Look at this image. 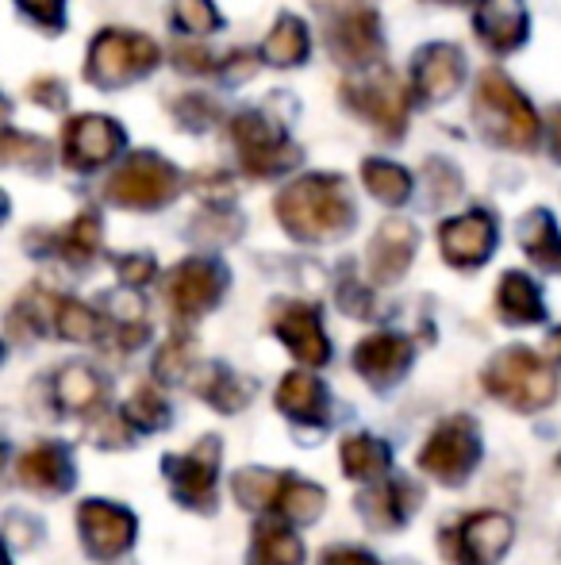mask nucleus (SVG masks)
<instances>
[{"mask_svg": "<svg viewBox=\"0 0 561 565\" xmlns=\"http://www.w3.org/2000/svg\"><path fill=\"white\" fill-rule=\"evenodd\" d=\"M278 224L296 243H335L354 227V196L338 173H304L289 181L273 201Z\"/></svg>", "mask_w": 561, "mask_h": 565, "instance_id": "obj_1", "label": "nucleus"}, {"mask_svg": "<svg viewBox=\"0 0 561 565\" xmlns=\"http://www.w3.org/2000/svg\"><path fill=\"white\" fill-rule=\"evenodd\" d=\"M473 119H477L481 135L500 150H527L539 147L542 119L535 105L524 97L516 82L504 70H485L473 89Z\"/></svg>", "mask_w": 561, "mask_h": 565, "instance_id": "obj_2", "label": "nucleus"}, {"mask_svg": "<svg viewBox=\"0 0 561 565\" xmlns=\"http://www.w3.org/2000/svg\"><path fill=\"white\" fill-rule=\"evenodd\" d=\"M488 396L504 401L511 412H542L558 396V373L542 354L527 347H508L493 354V362L481 373Z\"/></svg>", "mask_w": 561, "mask_h": 565, "instance_id": "obj_3", "label": "nucleus"}, {"mask_svg": "<svg viewBox=\"0 0 561 565\" xmlns=\"http://www.w3.org/2000/svg\"><path fill=\"white\" fill-rule=\"evenodd\" d=\"M323 15V43L338 66H350L358 74L374 70L385 54L381 20L366 0H315Z\"/></svg>", "mask_w": 561, "mask_h": 565, "instance_id": "obj_4", "label": "nucleus"}, {"mask_svg": "<svg viewBox=\"0 0 561 565\" xmlns=\"http://www.w3.org/2000/svg\"><path fill=\"white\" fill-rule=\"evenodd\" d=\"M227 131H231L239 166L258 181L284 178V173H292L304 162V150L289 139L281 119H273L270 113H262V108H247V113L231 116Z\"/></svg>", "mask_w": 561, "mask_h": 565, "instance_id": "obj_5", "label": "nucleus"}, {"mask_svg": "<svg viewBox=\"0 0 561 565\" xmlns=\"http://www.w3.org/2000/svg\"><path fill=\"white\" fill-rule=\"evenodd\" d=\"M162 62V46L142 31L105 28L93 35L89 58H85V77L97 89H123V85L147 77Z\"/></svg>", "mask_w": 561, "mask_h": 565, "instance_id": "obj_6", "label": "nucleus"}, {"mask_svg": "<svg viewBox=\"0 0 561 565\" xmlns=\"http://www.w3.org/2000/svg\"><path fill=\"white\" fill-rule=\"evenodd\" d=\"M181 193V170L154 150H136L105 181V201L131 212H158Z\"/></svg>", "mask_w": 561, "mask_h": 565, "instance_id": "obj_7", "label": "nucleus"}, {"mask_svg": "<svg viewBox=\"0 0 561 565\" xmlns=\"http://www.w3.org/2000/svg\"><path fill=\"white\" fill-rule=\"evenodd\" d=\"M338 97H343V105L350 108L354 116L366 119L385 139H400V135H404L408 108H412V89H408L392 70L374 66L358 77H346Z\"/></svg>", "mask_w": 561, "mask_h": 565, "instance_id": "obj_8", "label": "nucleus"}, {"mask_svg": "<svg viewBox=\"0 0 561 565\" xmlns=\"http://www.w3.org/2000/svg\"><path fill=\"white\" fill-rule=\"evenodd\" d=\"M477 461H481V427H477V419H470V416L442 419L420 450L423 473H431L434 481L450 484V489L470 481Z\"/></svg>", "mask_w": 561, "mask_h": 565, "instance_id": "obj_9", "label": "nucleus"}, {"mask_svg": "<svg viewBox=\"0 0 561 565\" xmlns=\"http://www.w3.org/2000/svg\"><path fill=\"white\" fill-rule=\"evenodd\" d=\"M219 454H224L219 435H204V439L185 454H165L162 473H165V481H170L177 504L196 508V512H212V508H216Z\"/></svg>", "mask_w": 561, "mask_h": 565, "instance_id": "obj_10", "label": "nucleus"}, {"mask_svg": "<svg viewBox=\"0 0 561 565\" xmlns=\"http://www.w3.org/2000/svg\"><path fill=\"white\" fill-rule=\"evenodd\" d=\"M231 274L216 258H185L165 277V300L177 320H201L224 300Z\"/></svg>", "mask_w": 561, "mask_h": 565, "instance_id": "obj_11", "label": "nucleus"}, {"mask_svg": "<svg viewBox=\"0 0 561 565\" xmlns=\"http://www.w3.org/2000/svg\"><path fill=\"white\" fill-rule=\"evenodd\" d=\"M123 147H128L123 127L116 124L112 116H100V113L74 116L66 124V131H62V162L77 173L100 170V166L112 162Z\"/></svg>", "mask_w": 561, "mask_h": 565, "instance_id": "obj_12", "label": "nucleus"}, {"mask_svg": "<svg viewBox=\"0 0 561 565\" xmlns=\"http://www.w3.org/2000/svg\"><path fill=\"white\" fill-rule=\"evenodd\" d=\"M439 546H446L454 565H493L511 546V520L500 512H477L446 539L439 535Z\"/></svg>", "mask_w": 561, "mask_h": 565, "instance_id": "obj_13", "label": "nucleus"}, {"mask_svg": "<svg viewBox=\"0 0 561 565\" xmlns=\"http://www.w3.org/2000/svg\"><path fill=\"white\" fill-rule=\"evenodd\" d=\"M439 250L454 269H477L496 250V220L493 212L473 209L439 224Z\"/></svg>", "mask_w": 561, "mask_h": 565, "instance_id": "obj_14", "label": "nucleus"}, {"mask_svg": "<svg viewBox=\"0 0 561 565\" xmlns=\"http://www.w3.org/2000/svg\"><path fill=\"white\" fill-rule=\"evenodd\" d=\"M77 527H82V539H85V551L100 562H112L120 558L123 551H131L136 543V515L120 504H108V500H85L77 508Z\"/></svg>", "mask_w": 561, "mask_h": 565, "instance_id": "obj_15", "label": "nucleus"}, {"mask_svg": "<svg viewBox=\"0 0 561 565\" xmlns=\"http://www.w3.org/2000/svg\"><path fill=\"white\" fill-rule=\"evenodd\" d=\"M273 335L296 354V362L304 365L331 362V342L315 305H304V300H284V305H278L273 308Z\"/></svg>", "mask_w": 561, "mask_h": 565, "instance_id": "obj_16", "label": "nucleus"}, {"mask_svg": "<svg viewBox=\"0 0 561 565\" xmlns=\"http://www.w3.org/2000/svg\"><path fill=\"white\" fill-rule=\"evenodd\" d=\"M416 250H420V231L408 220L392 216L374 231L366 250V266H369V281L374 285H397L408 274Z\"/></svg>", "mask_w": 561, "mask_h": 565, "instance_id": "obj_17", "label": "nucleus"}, {"mask_svg": "<svg viewBox=\"0 0 561 565\" xmlns=\"http://www.w3.org/2000/svg\"><path fill=\"white\" fill-rule=\"evenodd\" d=\"M416 350L412 339L397 335V331H374L354 347L350 362L358 370V377H366V385L374 388H392L412 365Z\"/></svg>", "mask_w": 561, "mask_h": 565, "instance_id": "obj_18", "label": "nucleus"}, {"mask_svg": "<svg viewBox=\"0 0 561 565\" xmlns=\"http://www.w3.org/2000/svg\"><path fill=\"white\" fill-rule=\"evenodd\" d=\"M465 82V54L454 43H427L412 58V97L439 105L450 100Z\"/></svg>", "mask_w": 561, "mask_h": 565, "instance_id": "obj_19", "label": "nucleus"}, {"mask_svg": "<svg viewBox=\"0 0 561 565\" xmlns=\"http://www.w3.org/2000/svg\"><path fill=\"white\" fill-rule=\"evenodd\" d=\"M423 489L408 477H385L374 489H366L358 497L362 520L374 531H400L416 512H420Z\"/></svg>", "mask_w": 561, "mask_h": 565, "instance_id": "obj_20", "label": "nucleus"}, {"mask_svg": "<svg viewBox=\"0 0 561 565\" xmlns=\"http://www.w3.org/2000/svg\"><path fill=\"white\" fill-rule=\"evenodd\" d=\"M473 28L493 54H511L531 35V15H527L524 0H477Z\"/></svg>", "mask_w": 561, "mask_h": 565, "instance_id": "obj_21", "label": "nucleus"}, {"mask_svg": "<svg viewBox=\"0 0 561 565\" xmlns=\"http://www.w3.org/2000/svg\"><path fill=\"white\" fill-rule=\"evenodd\" d=\"M278 408L300 427H327L331 424V393L320 377L304 370H292L278 385Z\"/></svg>", "mask_w": 561, "mask_h": 565, "instance_id": "obj_22", "label": "nucleus"}, {"mask_svg": "<svg viewBox=\"0 0 561 565\" xmlns=\"http://www.w3.org/2000/svg\"><path fill=\"white\" fill-rule=\"evenodd\" d=\"M20 484H28L31 492H43V497L66 492L74 484V458H69V450L58 447V443L31 447L20 458Z\"/></svg>", "mask_w": 561, "mask_h": 565, "instance_id": "obj_23", "label": "nucleus"}, {"mask_svg": "<svg viewBox=\"0 0 561 565\" xmlns=\"http://www.w3.org/2000/svg\"><path fill=\"white\" fill-rule=\"evenodd\" d=\"M193 393L201 396L204 404H212L216 412H224V416H235V412H242L250 404L255 385H250L247 377H239L231 365L204 362L201 370H193Z\"/></svg>", "mask_w": 561, "mask_h": 565, "instance_id": "obj_24", "label": "nucleus"}, {"mask_svg": "<svg viewBox=\"0 0 561 565\" xmlns=\"http://www.w3.org/2000/svg\"><path fill=\"white\" fill-rule=\"evenodd\" d=\"M496 312L511 328H531V323L547 320V305H542V292L524 269H508L496 285Z\"/></svg>", "mask_w": 561, "mask_h": 565, "instance_id": "obj_25", "label": "nucleus"}, {"mask_svg": "<svg viewBox=\"0 0 561 565\" xmlns=\"http://www.w3.org/2000/svg\"><path fill=\"white\" fill-rule=\"evenodd\" d=\"M308 54H312L308 23L292 12H281L262 43V62H270V66H278V70H296L308 62Z\"/></svg>", "mask_w": 561, "mask_h": 565, "instance_id": "obj_26", "label": "nucleus"}, {"mask_svg": "<svg viewBox=\"0 0 561 565\" xmlns=\"http://www.w3.org/2000/svg\"><path fill=\"white\" fill-rule=\"evenodd\" d=\"M338 458H343V473L350 481H385L392 466V450L389 443H381L377 435H346L343 447H338Z\"/></svg>", "mask_w": 561, "mask_h": 565, "instance_id": "obj_27", "label": "nucleus"}, {"mask_svg": "<svg viewBox=\"0 0 561 565\" xmlns=\"http://www.w3.org/2000/svg\"><path fill=\"white\" fill-rule=\"evenodd\" d=\"M519 246L547 274H561V231L547 209H535L519 220Z\"/></svg>", "mask_w": 561, "mask_h": 565, "instance_id": "obj_28", "label": "nucleus"}, {"mask_svg": "<svg viewBox=\"0 0 561 565\" xmlns=\"http://www.w3.org/2000/svg\"><path fill=\"white\" fill-rule=\"evenodd\" d=\"M54 396H58V404L66 412L89 416V412H97L100 404H105L108 385H105V377H100L97 370L74 362V365H66V370L58 373V381H54Z\"/></svg>", "mask_w": 561, "mask_h": 565, "instance_id": "obj_29", "label": "nucleus"}, {"mask_svg": "<svg viewBox=\"0 0 561 565\" xmlns=\"http://www.w3.org/2000/svg\"><path fill=\"white\" fill-rule=\"evenodd\" d=\"M100 238H105L100 216L97 212H82L74 224H66L51 238V250L58 254L62 262H69V266H89L100 254Z\"/></svg>", "mask_w": 561, "mask_h": 565, "instance_id": "obj_30", "label": "nucleus"}, {"mask_svg": "<svg viewBox=\"0 0 561 565\" xmlns=\"http://www.w3.org/2000/svg\"><path fill=\"white\" fill-rule=\"evenodd\" d=\"M304 562V543L289 523H258L250 539L247 565H300Z\"/></svg>", "mask_w": 561, "mask_h": 565, "instance_id": "obj_31", "label": "nucleus"}, {"mask_svg": "<svg viewBox=\"0 0 561 565\" xmlns=\"http://www.w3.org/2000/svg\"><path fill=\"white\" fill-rule=\"evenodd\" d=\"M362 185H366V193L374 196V201L389 204V209H400V204H408V196H412L416 181L404 166L389 162V158H366V162H362Z\"/></svg>", "mask_w": 561, "mask_h": 565, "instance_id": "obj_32", "label": "nucleus"}, {"mask_svg": "<svg viewBox=\"0 0 561 565\" xmlns=\"http://www.w3.org/2000/svg\"><path fill=\"white\" fill-rule=\"evenodd\" d=\"M323 508H327V492H323L320 484L284 473L281 492H278V500H273V512H278L284 523H315L323 515Z\"/></svg>", "mask_w": 561, "mask_h": 565, "instance_id": "obj_33", "label": "nucleus"}, {"mask_svg": "<svg viewBox=\"0 0 561 565\" xmlns=\"http://www.w3.org/2000/svg\"><path fill=\"white\" fill-rule=\"evenodd\" d=\"M54 158L51 142L31 131L0 127V166H28V170H46Z\"/></svg>", "mask_w": 561, "mask_h": 565, "instance_id": "obj_34", "label": "nucleus"}, {"mask_svg": "<svg viewBox=\"0 0 561 565\" xmlns=\"http://www.w3.org/2000/svg\"><path fill=\"white\" fill-rule=\"evenodd\" d=\"M281 481H284V473H270V469H239V473L231 477V492L250 512H273Z\"/></svg>", "mask_w": 561, "mask_h": 565, "instance_id": "obj_35", "label": "nucleus"}, {"mask_svg": "<svg viewBox=\"0 0 561 565\" xmlns=\"http://www.w3.org/2000/svg\"><path fill=\"white\" fill-rule=\"evenodd\" d=\"M54 331L69 342H93V339L105 335V320H100L89 305H82V300L58 297V308H54Z\"/></svg>", "mask_w": 561, "mask_h": 565, "instance_id": "obj_36", "label": "nucleus"}, {"mask_svg": "<svg viewBox=\"0 0 561 565\" xmlns=\"http://www.w3.org/2000/svg\"><path fill=\"white\" fill-rule=\"evenodd\" d=\"M120 416H123V424L136 427V431H158V427L170 424V404H165V396L158 393L154 385H142L128 396Z\"/></svg>", "mask_w": 561, "mask_h": 565, "instance_id": "obj_37", "label": "nucleus"}, {"mask_svg": "<svg viewBox=\"0 0 561 565\" xmlns=\"http://www.w3.org/2000/svg\"><path fill=\"white\" fill-rule=\"evenodd\" d=\"M173 23H177L185 35L204 39L212 31L224 28V15L212 0H173Z\"/></svg>", "mask_w": 561, "mask_h": 565, "instance_id": "obj_38", "label": "nucleus"}, {"mask_svg": "<svg viewBox=\"0 0 561 565\" xmlns=\"http://www.w3.org/2000/svg\"><path fill=\"white\" fill-rule=\"evenodd\" d=\"M193 365H196V342L188 335H173L154 358V373H158V381H165V385L188 377Z\"/></svg>", "mask_w": 561, "mask_h": 565, "instance_id": "obj_39", "label": "nucleus"}, {"mask_svg": "<svg viewBox=\"0 0 561 565\" xmlns=\"http://www.w3.org/2000/svg\"><path fill=\"white\" fill-rule=\"evenodd\" d=\"M173 119H177V127H185V131H208V127L219 124V108L212 97H204V93H185V97L173 100Z\"/></svg>", "mask_w": 561, "mask_h": 565, "instance_id": "obj_40", "label": "nucleus"}, {"mask_svg": "<svg viewBox=\"0 0 561 565\" xmlns=\"http://www.w3.org/2000/svg\"><path fill=\"white\" fill-rule=\"evenodd\" d=\"M170 62L181 70V74H188V77H204V74H212V70H216V58H212V51L204 43H196V39H188V43H173Z\"/></svg>", "mask_w": 561, "mask_h": 565, "instance_id": "obj_41", "label": "nucleus"}, {"mask_svg": "<svg viewBox=\"0 0 561 565\" xmlns=\"http://www.w3.org/2000/svg\"><path fill=\"white\" fill-rule=\"evenodd\" d=\"M427 173H431V193H434V201L450 204L457 193H462V178H457L454 166L442 162V158H427Z\"/></svg>", "mask_w": 561, "mask_h": 565, "instance_id": "obj_42", "label": "nucleus"}, {"mask_svg": "<svg viewBox=\"0 0 561 565\" xmlns=\"http://www.w3.org/2000/svg\"><path fill=\"white\" fill-rule=\"evenodd\" d=\"M116 274H120V281L128 285V289H139V285L154 281L158 266L150 254H123V258H116Z\"/></svg>", "mask_w": 561, "mask_h": 565, "instance_id": "obj_43", "label": "nucleus"}, {"mask_svg": "<svg viewBox=\"0 0 561 565\" xmlns=\"http://www.w3.org/2000/svg\"><path fill=\"white\" fill-rule=\"evenodd\" d=\"M39 28L46 31H62L66 28V0H15Z\"/></svg>", "mask_w": 561, "mask_h": 565, "instance_id": "obj_44", "label": "nucleus"}, {"mask_svg": "<svg viewBox=\"0 0 561 565\" xmlns=\"http://www.w3.org/2000/svg\"><path fill=\"white\" fill-rule=\"evenodd\" d=\"M31 100L43 108H54V113H62L66 108V85L54 82V77H39V82H31Z\"/></svg>", "mask_w": 561, "mask_h": 565, "instance_id": "obj_45", "label": "nucleus"}, {"mask_svg": "<svg viewBox=\"0 0 561 565\" xmlns=\"http://www.w3.org/2000/svg\"><path fill=\"white\" fill-rule=\"evenodd\" d=\"M255 74H258V54H250V51H231V54H227V62H224L227 85H242V82H250Z\"/></svg>", "mask_w": 561, "mask_h": 565, "instance_id": "obj_46", "label": "nucleus"}, {"mask_svg": "<svg viewBox=\"0 0 561 565\" xmlns=\"http://www.w3.org/2000/svg\"><path fill=\"white\" fill-rule=\"evenodd\" d=\"M338 305H343V312H350V316H358V320H366V316H369V292L362 289V285L354 281V277H350V281L343 277V281H338Z\"/></svg>", "mask_w": 561, "mask_h": 565, "instance_id": "obj_47", "label": "nucleus"}, {"mask_svg": "<svg viewBox=\"0 0 561 565\" xmlns=\"http://www.w3.org/2000/svg\"><path fill=\"white\" fill-rule=\"evenodd\" d=\"M320 565H381V562L369 551H362V546H327L320 554Z\"/></svg>", "mask_w": 561, "mask_h": 565, "instance_id": "obj_48", "label": "nucleus"}, {"mask_svg": "<svg viewBox=\"0 0 561 565\" xmlns=\"http://www.w3.org/2000/svg\"><path fill=\"white\" fill-rule=\"evenodd\" d=\"M196 189H201V193H208V196L216 193L219 201H227V196L235 193L231 181H227L224 173H201V181H196Z\"/></svg>", "mask_w": 561, "mask_h": 565, "instance_id": "obj_49", "label": "nucleus"}, {"mask_svg": "<svg viewBox=\"0 0 561 565\" xmlns=\"http://www.w3.org/2000/svg\"><path fill=\"white\" fill-rule=\"evenodd\" d=\"M547 124H550V154H554L558 162H561V105L550 108V119H547Z\"/></svg>", "mask_w": 561, "mask_h": 565, "instance_id": "obj_50", "label": "nucleus"}, {"mask_svg": "<svg viewBox=\"0 0 561 565\" xmlns=\"http://www.w3.org/2000/svg\"><path fill=\"white\" fill-rule=\"evenodd\" d=\"M547 354L554 358V362H561V328H558V331H550V339H547Z\"/></svg>", "mask_w": 561, "mask_h": 565, "instance_id": "obj_51", "label": "nucleus"}, {"mask_svg": "<svg viewBox=\"0 0 561 565\" xmlns=\"http://www.w3.org/2000/svg\"><path fill=\"white\" fill-rule=\"evenodd\" d=\"M4 216H8V196L0 193V220H4Z\"/></svg>", "mask_w": 561, "mask_h": 565, "instance_id": "obj_52", "label": "nucleus"}, {"mask_svg": "<svg viewBox=\"0 0 561 565\" xmlns=\"http://www.w3.org/2000/svg\"><path fill=\"white\" fill-rule=\"evenodd\" d=\"M434 4H473V0H434Z\"/></svg>", "mask_w": 561, "mask_h": 565, "instance_id": "obj_53", "label": "nucleus"}, {"mask_svg": "<svg viewBox=\"0 0 561 565\" xmlns=\"http://www.w3.org/2000/svg\"><path fill=\"white\" fill-rule=\"evenodd\" d=\"M0 565H8V554H4V543H0Z\"/></svg>", "mask_w": 561, "mask_h": 565, "instance_id": "obj_54", "label": "nucleus"}, {"mask_svg": "<svg viewBox=\"0 0 561 565\" xmlns=\"http://www.w3.org/2000/svg\"><path fill=\"white\" fill-rule=\"evenodd\" d=\"M0 113H8V100L4 97H0Z\"/></svg>", "mask_w": 561, "mask_h": 565, "instance_id": "obj_55", "label": "nucleus"}, {"mask_svg": "<svg viewBox=\"0 0 561 565\" xmlns=\"http://www.w3.org/2000/svg\"><path fill=\"white\" fill-rule=\"evenodd\" d=\"M0 461H4V447H0Z\"/></svg>", "mask_w": 561, "mask_h": 565, "instance_id": "obj_56", "label": "nucleus"}, {"mask_svg": "<svg viewBox=\"0 0 561 565\" xmlns=\"http://www.w3.org/2000/svg\"><path fill=\"white\" fill-rule=\"evenodd\" d=\"M0 358H4V350H0Z\"/></svg>", "mask_w": 561, "mask_h": 565, "instance_id": "obj_57", "label": "nucleus"}]
</instances>
